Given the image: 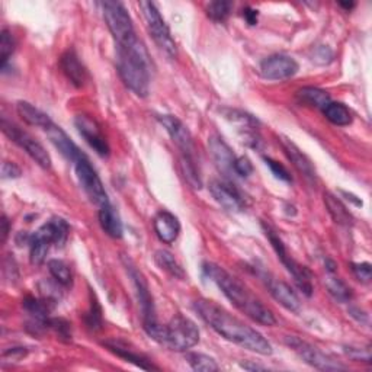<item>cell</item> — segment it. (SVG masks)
I'll return each instance as SVG.
<instances>
[{
  "instance_id": "6da1fadb",
  "label": "cell",
  "mask_w": 372,
  "mask_h": 372,
  "mask_svg": "<svg viewBox=\"0 0 372 372\" xmlns=\"http://www.w3.org/2000/svg\"><path fill=\"white\" fill-rule=\"evenodd\" d=\"M194 309L214 332L228 342L264 356L272 353L271 343L264 337V335H260L256 329L239 320L237 317H234L223 307H219L217 302L201 298L194 302Z\"/></svg>"
},
{
  "instance_id": "7a4b0ae2",
  "label": "cell",
  "mask_w": 372,
  "mask_h": 372,
  "mask_svg": "<svg viewBox=\"0 0 372 372\" xmlns=\"http://www.w3.org/2000/svg\"><path fill=\"white\" fill-rule=\"evenodd\" d=\"M204 275L211 280L222 293L228 298L231 304L246 314L253 322L264 326H275L277 319L273 313L260 302L249 289H247L236 277H233L226 269L215 264H204Z\"/></svg>"
},
{
  "instance_id": "3957f363",
  "label": "cell",
  "mask_w": 372,
  "mask_h": 372,
  "mask_svg": "<svg viewBox=\"0 0 372 372\" xmlns=\"http://www.w3.org/2000/svg\"><path fill=\"white\" fill-rule=\"evenodd\" d=\"M117 70L124 85L140 98H146L150 92L151 61L144 44L137 37L117 46Z\"/></svg>"
},
{
  "instance_id": "277c9868",
  "label": "cell",
  "mask_w": 372,
  "mask_h": 372,
  "mask_svg": "<svg viewBox=\"0 0 372 372\" xmlns=\"http://www.w3.org/2000/svg\"><path fill=\"white\" fill-rule=\"evenodd\" d=\"M68 227L67 222L63 218H51L48 223L41 226L30 240V260L35 266L43 265L51 244H56L57 247H63L68 237Z\"/></svg>"
},
{
  "instance_id": "5b68a950",
  "label": "cell",
  "mask_w": 372,
  "mask_h": 372,
  "mask_svg": "<svg viewBox=\"0 0 372 372\" xmlns=\"http://www.w3.org/2000/svg\"><path fill=\"white\" fill-rule=\"evenodd\" d=\"M124 265H126L130 278L133 280L135 293H137V298H139V304H140L141 314H143V326H144L146 333L153 340L160 342L161 335H163V326L157 322L155 301H153V297H151L150 288H148V284L144 278V275L134 266V264L130 259H124Z\"/></svg>"
},
{
  "instance_id": "8992f818",
  "label": "cell",
  "mask_w": 372,
  "mask_h": 372,
  "mask_svg": "<svg viewBox=\"0 0 372 372\" xmlns=\"http://www.w3.org/2000/svg\"><path fill=\"white\" fill-rule=\"evenodd\" d=\"M199 342L198 326L189 317L182 314L173 315L170 322L163 327V335L159 343L172 351L186 352Z\"/></svg>"
},
{
  "instance_id": "52a82bcc",
  "label": "cell",
  "mask_w": 372,
  "mask_h": 372,
  "mask_svg": "<svg viewBox=\"0 0 372 372\" xmlns=\"http://www.w3.org/2000/svg\"><path fill=\"white\" fill-rule=\"evenodd\" d=\"M139 6L143 12L148 34L151 35V38H153L156 46L164 54H166L168 57L176 59V56H177L176 43L170 34L168 23L164 22L163 17L160 15L157 6L153 2H140Z\"/></svg>"
},
{
  "instance_id": "ba28073f",
  "label": "cell",
  "mask_w": 372,
  "mask_h": 372,
  "mask_svg": "<svg viewBox=\"0 0 372 372\" xmlns=\"http://www.w3.org/2000/svg\"><path fill=\"white\" fill-rule=\"evenodd\" d=\"M262 227H264V231L266 234V237L269 239L273 251L277 252L280 260L284 264V266L288 269V272L293 275L294 281L297 284V286L301 289L302 293H304L307 297H311L313 294V284H311V273L310 271L300 265L295 259H293V256H289L286 247L284 244V242L281 240L280 234L275 231L269 224L262 223Z\"/></svg>"
},
{
  "instance_id": "9c48e42d",
  "label": "cell",
  "mask_w": 372,
  "mask_h": 372,
  "mask_svg": "<svg viewBox=\"0 0 372 372\" xmlns=\"http://www.w3.org/2000/svg\"><path fill=\"white\" fill-rule=\"evenodd\" d=\"M101 6L108 30L111 31L117 46L126 44L137 37L130 13L121 2L106 0L101 3Z\"/></svg>"
},
{
  "instance_id": "30bf717a",
  "label": "cell",
  "mask_w": 372,
  "mask_h": 372,
  "mask_svg": "<svg viewBox=\"0 0 372 372\" xmlns=\"http://www.w3.org/2000/svg\"><path fill=\"white\" fill-rule=\"evenodd\" d=\"M2 131L10 141H13L22 150H25V153L28 155L38 166H41L43 169L51 168V157L47 153V150L44 148L43 144L38 143L31 134L23 131L22 128L8 121L6 118L2 119Z\"/></svg>"
},
{
  "instance_id": "8fae6325",
  "label": "cell",
  "mask_w": 372,
  "mask_h": 372,
  "mask_svg": "<svg viewBox=\"0 0 372 372\" xmlns=\"http://www.w3.org/2000/svg\"><path fill=\"white\" fill-rule=\"evenodd\" d=\"M75 169H76V176L79 179V184L81 189L85 190L88 198L95 205H98L99 208L109 204V198H108V194L101 181V177L98 172L93 169L89 159L85 155L81 156L77 161H75Z\"/></svg>"
},
{
  "instance_id": "7c38bea8",
  "label": "cell",
  "mask_w": 372,
  "mask_h": 372,
  "mask_svg": "<svg viewBox=\"0 0 372 372\" xmlns=\"http://www.w3.org/2000/svg\"><path fill=\"white\" fill-rule=\"evenodd\" d=\"M285 343L301 358L302 361L315 369H320V371H342V369H344V365L332 360V358L326 355L324 352H322L320 349L314 348L313 344L301 340L295 336L285 337Z\"/></svg>"
},
{
  "instance_id": "4fadbf2b",
  "label": "cell",
  "mask_w": 372,
  "mask_h": 372,
  "mask_svg": "<svg viewBox=\"0 0 372 372\" xmlns=\"http://www.w3.org/2000/svg\"><path fill=\"white\" fill-rule=\"evenodd\" d=\"M157 119L164 127V130H166L168 134L170 135L172 141L181 148L182 153L185 156L194 157V151H195L194 139H192V134L185 124L175 115H159Z\"/></svg>"
},
{
  "instance_id": "5bb4252c",
  "label": "cell",
  "mask_w": 372,
  "mask_h": 372,
  "mask_svg": "<svg viewBox=\"0 0 372 372\" xmlns=\"http://www.w3.org/2000/svg\"><path fill=\"white\" fill-rule=\"evenodd\" d=\"M298 63L284 54H275L260 63V73L268 80H286L298 73Z\"/></svg>"
},
{
  "instance_id": "9a60e30c",
  "label": "cell",
  "mask_w": 372,
  "mask_h": 372,
  "mask_svg": "<svg viewBox=\"0 0 372 372\" xmlns=\"http://www.w3.org/2000/svg\"><path fill=\"white\" fill-rule=\"evenodd\" d=\"M210 192L224 210L231 213L244 211L246 199L234 184L226 181H213L210 184Z\"/></svg>"
},
{
  "instance_id": "2e32d148",
  "label": "cell",
  "mask_w": 372,
  "mask_h": 372,
  "mask_svg": "<svg viewBox=\"0 0 372 372\" xmlns=\"http://www.w3.org/2000/svg\"><path fill=\"white\" fill-rule=\"evenodd\" d=\"M75 126L85 141L102 157L109 156V144L99 127V124L88 115H79L75 119Z\"/></svg>"
},
{
  "instance_id": "e0dca14e",
  "label": "cell",
  "mask_w": 372,
  "mask_h": 372,
  "mask_svg": "<svg viewBox=\"0 0 372 372\" xmlns=\"http://www.w3.org/2000/svg\"><path fill=\"white\" fill-rule=\"evenodd\" d=\"M262 278H264L271 295L277 300L280 304L286 309L288 311H293V313H298L300 309H301V302L297 297V294L294 293V289L289 286L286 282L284 281H280V280H275L272 277H268V275H260Z\"/></svg>"
},
{
  "instance_id": "ac0fdd59",
  "label": "cell",
  "mask_w": 372,
  "mask_h": 372,
  "mask_svg": "<svg viewBox=\"0 0 372 372\" xmlns=\"http://www.w3.org/2000/svg\"><path fill=\"white\" fill-rule=\"evenodd\" d=\"M208 147L218 170L227 179H230L231 175H236L234 173V161H236V156H234L233 150L228 147V144L222 139V137L218 135L210 137Z\"/></svg>"
},
{
  "instance_id": "d6986e66",
  "label": "cell",
  "mask_w": 372,
  "mask_h": 372,
  "mask_svg": "<svg viewBox=\"0 0 372 372\" xmlns=\"http://www.w3.org/2000/svg\"><path fill=\"white\" fill-rule=\"evenodd\" d=\"M280 141H281V146H282L285 156L288 157L289 161L293 163V166L302 176H304L309 182L313 184L315 181V169L313 166L311 160L304 153H302V151L291 140L285 139V137H281Z\"/></svg>"
},
{
  "instance_id": "ffe728a7",
  "label": "cell",
  "mask_w": 372,
  "mask_h": 372,
  "mask_svg": "<svg viewBox=\"0 0 372 372\" xmlns=\"http://www.w3.org/2000/svg\"><path fill=\"white\" fill-rule=\"evenodd\" d=\"M48 135V139L52 143V146L56 147L60 153L67 159V160H70V161H77L81 156H84V153H81L80 148L73 143V140L70 139V137L67 135V133L56 126V124H51V126L48 128L44 130Z\"/></svg>"
},
{
  "instance_id": "44dd1931",
  "label": "cell",
  "mask_w": 372,
  "mask_h": 372,
  "mask_svg": "<svg viewBox=\"0 0 372 372\" xmlns=\"http://www.w3.org/2000/svg\"><path fill=\"white\" fill-rule=\"evenodd\" d=\"M153 227L156 236L164 244H172L181 233V223L175 214L169 211H160L153 219Z\"/></svg>"
},
{
  "instance_id": "7402d4cb",
  "label": "cell",
  "mask_w": 372,
  "mask_h": 372,
  "mask_svg": "<svg viewBox=\"0 0 372 372\" xmlns=\"http://www.w3.org/2000/svg\"><path fill=\"white\" fill-rule=\"evenodd\" d=\"M61 70L66 75V77L72 81L76 88H81L85 85L88 79V73L85 66L79 60V56L75 50H68L63 54L60 60Z\"/></svg>"
},
{
  "instance_id": "603a6c76",
  "label": "cell",
  "mask_w": 372,
  "mask_h": 372,
  "mask_svg": "<svg viewBox=\"0 0 372 372\" xmlns=\"http://www.w3.org/2000/svg\"><path fill=\"white\" fill-rule=\"evenodd\" d=\"M105 346L111 351L112 353H115L117 356L122 358V360H126L127 362H131L134 365H137L141 369H157L153 364H151L148 361V358H146L144 355L135 352L134 349L130 348V344H127L126 342L122 340H117V339H111V340H106L104 342Z\"/></svg>"
},
{
  "instance_id": "cb8c5ba5",
  "label": "cell",
  "mask_w": 372,
  "mask_h": 372,
  "mask_svg": "<svg viewBox=\"0 0 372 372\" xmlns=\"http://www.w3.org/2000/svg\"><path fill=\"white\" fill-rule=\"evenodd\" d=\"M99 223H101L102 230L108 234L109 237H114V239L122 237V233H124L122 222L119 218V214L111 205V202L99 208Z\"/></svg>"
},
{
  "instance_id": "d4e9b609",
  "label": "cell",
  "mask_w": 372,
  "mask_h": 372,
  "mask_svg": "<svg viewBox=\"0 0 372 372\" xmlns=\"http://www.w3.org/2000/svg\"><path fill=\"white\" fill-rule=\"evenodd\" d=\"M17 111H18L19 117H21L26 124H28V126H32V127H38V128L46 130V128H48V127L51 126V124H52L51 118H50L47 114H44L43 111H41V109L35 108V106L31 105L30 102H23V101L18 102V105H17Z\"/></svg>"
},
{
  "instance_id": "484cf974",
  "label": "cell",
  "mask_w": 372,
  "mask_h": 372,
  "mask_svg": "<svg viewBox=\"0 0 372 372\" xmlns=\"http://www.w3.org/2000/svg\"><path fill=\"white\" fill-rule=\"evenodd\" d=\"M324 204H326L329 214L332 215L333 222L336 224L344 226V227H349L353 224L352 214L349 213L346 206H344V204L332 194V192H326L324 194Z\"/></svg>"
},
{
  "instance_id": "4316f807",
  "label": "cell",
  "mask_w": 372,
  "mask_h": 372,
  "mask_svg": "<svg viewBox=\"0 0 372 372\" xmlns=\"http://www.w3.org/2000/svg\"><path fill=\"white\" fill-rule=\"evenodd\" d=\"M297 96L302 104L314 106L317 109H322V111L330 102H332V98H330V95L326 90L319 89V88H313V86H306L300 89Z\"/></svg>"
},
{
  "instance_id": "83f0119b",
  "label": "cell",
  "mask_w": 372,
  "mask_h": 372,
  "mask_svg": "<svg viewBox=\"0 0 372 372\" xmlns=\"http://www.w3.org/2000/svg\"><path fill=\"white\" fill-rule=\"evenodd\" d=\"M155 260L157 266L164 271L166 273H169L170 277L176 278V280H185V271L184 268L179 265V262L175 259V256L168 252V251H157L155 255Z\"/></svg>"
},
{
  "instance_id": "f1b7e54d",
  "label": "cell",
  "mask_w": 372,
  "mask_h": 372,
  "mask_svg": "<svg viewBox=\"0 0 372 372\" xmlns=\"http://www.w3.org/2000/svg\"><path fill=\"white\" fill-rule=\"evenodd\" d=\"M324 117L337 127H346L352 124V114L346 105L340 102H330L323 109Z\"/></svg>"
},
{
  "instance_id": "f546056e",
  "label": "cell",
  "mask_w": 372,
  "mask_h": 372,
  "mask_svg": "<svg viewBox=\"0 0 372 372\" xmlns=\"http://www.w3.org/2000/svg\"><path fill=\"white\" fill-rule=\"evenodd\" d=\"M326 286L329 289V294L332 295L339 302H348L352 298V289L344 284L340 278H336L333 273L329 275L326 281Z\"/></svg>"
},
{
  "instance_id": "4dcf8cb0",
  "label": "cell",
  "mask_w": 372,
  "mask_h": 372,
  "mask_svg": "<svg viewBox=\"0 0 372 372\" xmlns=\"http://www.w3.org/2000/svg\"><path fill=\"white\" fill-rule=\"evenodd\" d=\"M186 361L194 371H199V372L218 371V364L215 362L214 358H211L208 355L198 353V352H190V353L186 355Z\"/></svg>"
},
{
  "instance_id": "1f68e13d",
  "label": "cell",
  "mask_w": 372,
  "mask_h": 372,
  "mask_svg": "<svg viewBox=\"0 0 372 372\" xmlns=\"http://www.w3.org/2000/svg\"><path fill=\"white\" fill-rule=\"evenodd\" d=\"M181 170H182L185 181L192 188H194V189H201L202 188V181H201L199 172H198V169L195 166L194 157L182 155V157H181Z\"/></svg>"
},
{
  "instance_id": "d6a6232c",
  "label": "cell",
  "mask_w": 372,
  "mask_h": 372,
  "mask_svg": "<svg viewBox=\"0 0 372 372\" xmlns=\"http://www.w3.org/2000/svg\"><path fill=\"white\" fill-rule=\"evenodd\" d=\"M48 271L52 275V278L56 280L60 285H70L72 284V271L68 265L63 260L52 259L48 262Z\"/></svg>"
},
{
  "instance_id": "836d02e7",
  "label": "cell",
  "mask_w": 372,
  "mask_h": 372,
  "mask_svg": "<svg viewBox=\"0 0 372 372\" xmlns=\"http://www.w3.org/2000/svg\"><path fill=\"white\" fill-rule=\"evenodd\" d=\"M231 8V2H227V0H217V2H211L206 6V15L214 22H224L230 17Z\"/></svg>"
},
{
  "instance_id": "e575fe53",
  "label": "cell",
  "mask_w": 372,
  "mask_h": 372,
  "mask_svg": "<svg viewBox=\"0 0 372 372\" xmlns=\"http://www.w3.org/2000/svg\"><path fill=\"white\" fill-rule=\"evenodd\" d=\"M15 47H17L15 38H13V35L8 30H3L2 34H0V59H2V70L3 72H5L6 64L10 59V56L13 54V51H15Z\"/></svg>"
},
{
  "instance_id": "d590c367",
  "label": "cell",
  "mask_w": 372,
  "mask_h": 372,
  "mask_svg": "<svg viewBox=\"0 0 372 372\" xmlns=\"http://www.w3.org/2000/svg\"><path fill=\"white\" fill-rule=\"evenodd\" d=\"M90 295H92V302H90L89 313L86 314V323L90 329L98 330L102 326V310H101L98 298L95 297L93 293H90Z\"/></svg>"
},
{
  "instance_id": "8d00e7d4",
  "label": "cell",
  "mask_w": 372,
  "mask_h": 372,
  "mask_svg": "<svg viewBox=\"0 0 372 372\" xmlns=\"http://www.w3.org/2000/svg\"><path fill=\"white\" fill-rule=\"evenodd\" d=\"M47 329H51L60 339L70 340L72 339V327L70 323H67L63 319H48L46 323Z\"/></svg>"
},
{
  "instance_id": "74e56055",
  "label": "cell",
  "mask_w": 372,
  "mask_h": 372,
  "mask_svg": "<svg viewBox=\"0 0 372 372\" xmlns=\"http://www.w3.org/2000/svg\"><path fill=\"white\" fill-rule=\"evenodd\" d=\"M264 160L266 163V166L271 169V172L275 175V177H278L280 181H284V182H293L291 175H289L286 168L282 166L280 161L273 160L271 157H264Z\"/></svg>"
},
{
  "instance_id": "f35d334b",
  "label": "cell",
  "mask_w": 372,
  "mask_h": 372,
  "mask_svg": "<svg viewBox=\"0 0 372 372\" xmlns=\"http://www.w3.org/2000/svg\"><path fill=\"white\" fill-rule=\"evenodd\" d=\"M352 272L355 277L360 280L361 282L368 284L372 278V266L368 262H362V264H352Z\"/></svg>"
},
{
  "instance_id": "ab89813d",
  "label": "cell",
  "mask_w": 372,
  "mask_h": 372,
  "mask_svg": "<svg viewBox=\"0 0 372 372\" xmlns=\"http://www.w3.org/2000/svg\"><path fill=\"white\" fill-rule=\"evenodd\" d=\"M253 172V164L252 161L242 156V157H236V161H234V173L240 177H247L251 176Z\"/></svg>"
},
{
  "instance_id": "60d3db41",
  "label": "cell",
  "mask_w": 372,
  "mask_h": 372,
  "mask_svg": "<svg viewBox=\"0 0 372 372\" xmlns=\"http://www.w3.org/2000/svg\"><path fill=\"white\" fill-rule=\"evenodd\" d=\"M344 353H346L351 358V360H353L355 362H369L371 361L369 349L346 348V349H344Z\"/></svg>"
},
{
  "instance_id": "b9f144b4",
  "label": "cell",
  "mask_w": 372,
  "mask_h": 372,
  "mask_svg": "<svg viewBox=\"0 0 372 372\" xmlns=\"http://www.w3.org/2000/svg\"><path fill=\"white\" fill-rule=\"evenodd\" d=\"M22 175L21 168L13 161H3L2 164V179H17Z\"/></svg>"
},
{
  "instance_id": "7bdbcfd3",
  "label": "cell",
  "mask_w": 372,
  "mask_h": 372,
  "mask_svg": "<svg viewBox=\"0 0 372 372\" xmlns=\"http://www.w3.org/2000/svg\"><path fill=\"white\" fill-rule=\"evenodd\" d=\"M332 59H333V52L330 51L327 47H320L319 50L315 51V59L314 60L317 63L320 61V64H327L329 61H332Z\"/></svg>"
},
{
  "instance_id": "ee69618b",
  "label": "cell",
  "mask_w": 372,
  "mask_h": 372,
  "mask_svg": "<svg viewBox=\"0 0 372 372\" xmlns=\"http://www.w3.org/2000/svg\"><path fill=\"white\" fill-rule=\"evenodd\" d=\"M243 17H244L246 22L249 25H256L259 12L256 9H253V8H246V9H243Z\"/></svg>"
},
{
  "instance_id": "f6af8a7d",
  "label": "cell",
  "mask_w": 372,
  "mask_h": 372,
  "mask_svg": "<svg viewBox=\"0 0 372 372\" xmlns=\"http://www.w3.org/2000/svg\"><path fill=\"white\" fill-rule=\"evenodd\" d=\"M8 356L12 358V361H19L26 356V351L23 348H13L12 351H8L3 353V358H8Z\"/></svg>"
},
{
  "instance_id": "bcb514c9",
  "label": "cell",
  "mask_w": 372,
  "mask_h": 372,
  "mask_svg": "<svg viewBox=\"0 0 372 372\" xmlns=\"http://www.w3.org/2000/svg\"><path fill=\"white\" fill-rule=\"evenodd\" d=\"M349 313H351V315L353 317V319H356L360 323H365V324L369 323L368 314H366L365 311H362V310H360V309H356V307H352V309L349 310Z\"/></svg>"
},
{
  "instance_id": "7dc6e473",
  "label": "cell",
  "mask_w": 372,
  "mask_h": 372,
  "mask_svg": "<svg viewBox=\"0 0 372 372\" xmlns=\"http://www.w3.org/2000/svg\"><path fill=\"white\" fill-rule=\"evenodd\" d=\"M8 234H9V222H8V218L3 215V218H2V240H3V243L8 239Z\"/></svg>"
},
{
  "instance_id": "c3c4849f",
  "label": "cell",
  "mask_w": 372,
  "mask_h": 372,
  "mask_svg": "<svg viewBox=\"0 0 372 372\" xmlns=\"http://www.w3.org/2000/svg\"><path fill=\"white\" fill-rule=\"evenodd\" d=\"M242 368H244V369H247V371H264V369H266L265 366H262V365H255V364H252V362H243L242 364Z\"/></svg>"
},
{
  "instance_id": "681fc988",
  "label": "cell",
  "mask_w": 372,
  "mask_h": 372,
  "mask_svg": "<svg viewBox=\"0 0 372 372\" xmlns=\"http://www.w3.org/2000/svg\"><path fill=\"white\" fill-rule=\"evenodd\" d=\"M340 6L342 8H344V9H346V10H351V9H353L355 8V3L353 2H340Z\"/></svg>"
}]
</instances>
